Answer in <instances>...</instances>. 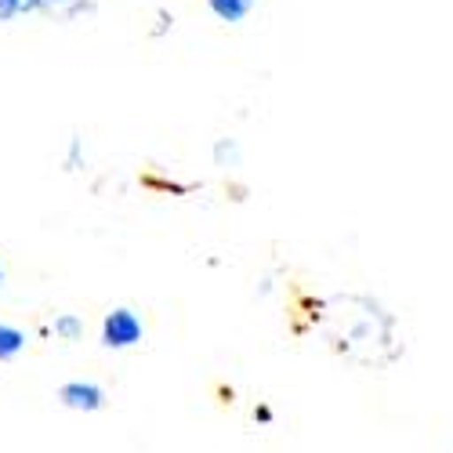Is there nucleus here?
<instances>
[{
	"label": "nucleus",
	"mask_w": 453,
	"mask_h": 453,
	"mask_svg": "<svg viewBox=\"0 0 453 453\" xmlns=\"http://www.w3.org/2000/svg\"><path fill=\"white\" fill-rule=\"evenodd\" d=\"M142 342V319L131 309H112L102 323V345L105 349H131Z\"/></svg>",
	"instance_id": "nucleus-1"
},
{
	"label": "nucleus",
	"mask_w": 453,
	"mask_h": 453,
	"mask_svg": "<svg viewBox=\"0 0 453 453\" xmlns=\"http://www.w3.org/2000/svg\"><path fill=\"white\" fill-rule=\"evenodd\" d=\"M58 403L65 410H77V413H95L105 406V388L95 381H65L58 388Z\"/></svg>",
	"instance_id": "nucleus-2"
},
{
	"label": "nucleus",
	"mask_w": 453,
	"mask_h": 453,
	"mask_svg": "<svg viewBox=\"0 0 453 453\" xmlns=\"http://www.w3.org/2000/svg\"><path fill=\"white\" fill-rule=\"evenodd\" d=\"M207 8L218 22L225 26H240L254 8H257V0H207Z\"/></svg>",
	"instance_id": "nucleus-3"
},
{
	"label": "nucleus",
	"mask_w": 453,
	"mask_h": 453,
	"mask_svg": "<svg viewBox=\"0 0 453 453\" xmlns=\"http://www.w3.org/2000/svg\"><path fill=\"white\" fill-rule=\"evenodd\" d=\"M22 349H26V334L19 326H12V323H0V363L15 359Z\"/></svg>",
	"instance_id": "nucleus-4"
},
{
	"label": "nucleus",
	"mask_w": 453,
	"mask_h": 453,
	"mask_svg": "<svg viewBox=\"0 0 453 453\" xmlns=\"http://www.w3.org/2000/svg\"><path fill=\"white\" fill-rule=\"evenodd\" d=\"M33 12H44V0H0V22H12Z\"/></svg>",
	"instance_id": "nucleus-5"
},
{
	"label": "nucleus",
	"mask_w": 453,
	"mask_h": 453,
	"mask_svg": "<svg viewBox=\"0 0 453 453\" xmlns=\"http://www.w3.org/2000/svg\"><path fill=\"white\" fill-rule=\"evenodd\" d=\"M55 334L62 337V342H81V337H84V319L73 316V312H62L55 319Z\"/></svg>",
	"instance_id": "nucleus-6"
},
{
	"label": "nucleus",
	"mask_w": 453,
	"mask_h": 453,
	"mask_svg": "<svg viewBox=\"0 0 453 453\" xmlns=\"http://www.w3.org/2000/svg\"><path fill=\"white\" fill-rule=\"evenodd\" d=\"M214 164L218 167H236L240 164V145L233 142V138H218V145H214Z\"/></svg>",
	"instance_id": "nucleus-7"
},
{
	"label": "nucleus",
	"mask_w": 453,
	"mask_h": 453,
	"mask_svg": "<svg viewBox=\"0 0 453 453\" xmlns=\"http://www.w3.org/2000/svg\"><path fill=\"white\" fill-rule=\"evenodd\" d=\"M77 164H81V142H73V149H69V167L77 171Z\"/></svg>",
	"instance_id": "nucleus-8"
},
{
	"label": "nucleus",
	"mask_w": 453,
	"mask_h": 453,
	"mask_svg": "<svg viewBox=\"0 0 453 453\" xmlns=\"http://www.w3.org/2000/svg\"><path fill=\"white\" fill-rule=\"evenodd\" d=\"M254 418H257V421H273V410H269V406H257Z\"/></svg>",
	"instance_id": "nucleus-9"
},
{
	"label": "nucleus",
	"mask_w": 453,
	"mask_h": 453,
	"mask_svg": "<svg viewBox=\"0 0 453 453\" xmlns=\"http://www.w3.org/2000/svg\"><path fill=\"white\" fill-rule=\"evenodd\" d=\"M0 287H4V269H0Z\"/></svg>",
	"instance_id": "nucleus-10"
}]
</instances>
